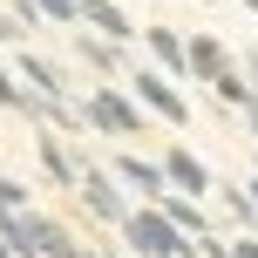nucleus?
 Listing matches in <instances>:
<instances>
[{
  "instance_id": "nucleus-1",
  "label": "nucleus",
  "mask_w": 258,
  "mask_h": 258,
  "mask_svg": "<svg viewBox=\"0 0 258 258\" xmlns=\"http://www.w3.org/2000/svg\"><path fill=\"white\" fill-rule=\"evenodd\" d=\"M116 231H122V251H129V258H197V238L177 231V224L163 218V204H156V197H150L143 211L129 204V218L116 224Z\"/></svg>"
},
{
  "instance_id": "nucleus-2",
  "label": "nucleus",
  "mask_w": 258,
  "mask_h": 258,
  "mask_svg": "<svg viewBox=\"0 0 258 258\" xmlns=\"http://www.w3.org/2000/svg\"><path fill=\"white\" fill-rule=\"evenodd\" d=\"M129 95L143 102V116H163L170 129L190 122V102H183V89L163 75V68H136V75H129Z\"/></svg>"
},
{
  "instance_id": "nucleus-3",
  "label": "nucleus",
  "mask_w": 258,
  "mask_h": 258,
  "mask_svg": "<svg viewBox=\"0 0 258 258\" xmlns=\"http://www.w3.org/2000/svg\"><path fill=\"white\" fill-rule=\"evenodd\" d=\"M82 122H89V129H102V136H136V129H143V102L102 82V89L82 102Z\"/></svg>"
},
{
  "instance_id": "nucleus-4",
  "label": "nucleus",
  "mask_w": 258,
  "mask_h": 258,
  "mask_svg": "<svg viewBox=\"0 0 258 258\" xmlns=\"http://www.w3.org/2000/svg\"><path fill=\"white\" fill-rule=\"evenodd\" d=\"M75 190H82V204H89L102 224H122L129 218V197H122V177H116V170H82Z\"/></svg>"
},
{
  "instance_id": "nucleus-5",
  "label": "nucleus",
  "mask_w": 258,
  "mask_h": 258,
  "mask_svg": "<svg viewBox=\"0 0 258 258\" xmlns=\"http://www.w3.org/2000/svg\"><path fill=\"white\" fill-rule=\"evenodd\" d=\"M163 177H170V190H190V197H211V190H218V183H211V170H204V156L183 150V143L163 156Z\"/></svg>"
},
{
  "instance_id": "nucleus-6",
  "label": "nucleus",
  "mask_w": 258,
  "mask_h": 258,
  "mask_svg": "<svg viewBox=\"0 0 258 258\" xmlns=\"http://www.w3.org/2000/svg\"><path fill=\"white\" fill-rule=\"evenodd\" d=\"M183 61H190V75H197V82H218L224 68L238 61V54L224 48L218 34H183Z\"/></svg>"
},
{
  "instance_id": "nucleus-7",
  "label": "nucleus",
  "mask_w": 258,
  "mask_h": 258,
  "mask_svg": "<svg viewBox=\"0 0 258 258\" xmlns=\"http://www.w3.org/2000/svg\"><path fill=\"white\" fill-rule=\"evenodd\" d=\"M116 177L129 183V190H143V197H163V190H170L163 163H150V156H116Z\"/></svg>"
},
{
  "instance_id": "nucleus-8",
  "label": "nucleus",
  "mask_w": 258,
  "mask_h": 258,
  "mask_svg": "<svg viewBox=\"0 0 258 258\" xmlns=\"http://www.w3.org/2000/svg\"><path fill=\"white\" fill-rule=\"evenodd\" d=\"M156 204H163V218L177 224V231H190V238H204V231H211V218H204V204H197L190 190H163V197H156Z\"/></svg>"
},
{
  "instance_id": "nucleus-9",
  "label": "nucleus",
  "mask_w": 258,
  "mask_h": 258,
  "mask_svg": "<svg viewBox=\"0 0 258 258\" xmlns=\"http://www.w3.org/2000/svg\"><path fill=\"white\" fill-rule=\"evenodd\" d=\"M150 54H156V68H163V75H190V61H183V34L177 27H150Z\"/></svg>"
},
{
  "instance_id": "nucleus-10",
  "label": "nucleus",
  "mask_w": 258,
  "mask_h": 258,
  "mask_svg": "<svg viewBox=\"0 0 258 258\" xmlns=\"http://www.w3.org/2000/svg\"><path fill=\"white\" fill-rule=\"evenodd\" d=\"M82 21H89V27H102L109 41H129V34H136V21H129L116 0H89V7H82Z\"/></svg>"
},
{
  "instance_id": "nucleus-11",
  "label": "nucleus",
  "mask_w": 258,
  "mask_h": 258,
  "mask_svg": "<svg viewBox=\"0 0 258 258\" xmlns=\"http://www.w3.org/2000/svg\"><path fill=\"white\" fill-rule=\"evenodd\" d=\"M41 170H48L54 183H68V190H75V177H82V163H75V156H68L54 136H41Z\"/></svg>"
},
{
  "instance_id": "nucleus-12",
  "label": "nucleus",
  "mask_w": 258,
  "mask_h": 258,
  "mask_svg": "<svg viewBox=\"0 0 258 258\" xmlns=\"http://www.w3.org/2000/svg\"><path fill=\"white\" fill-rule=\"evenodd\" d=\"M21 75H27V89H34V95H48V102L61 95V68H54V61H41V54H21Z\"/></svg>"
},
{
  "instance_id": "nucleus-13",
  "label": "nucleus",
  "mask_w": 258,
  "mask_h": 258,
  "mask_svg": "<svg viewBox=\"0 0 258 258\" xmlns=\"http://www.w3.org/2000/svg\"><path fill=\"white\" fill-rule=\"evenodd\" d=\"M0 109H27V116H41L48 95H27V82H14L7 68H0Z\"/></svg>"
},
{
  "instance_id": "nucleus-14",
  "label": "nucleus",
  "mask_w": 258,
  "mask_h": 258,
  "mask_svg": "<svg viewBox=\"0 0 258 258\" xmlns=\"http://www.w3.org/2000/svg\"><path fill=\"white\" fill-rule=\"evenodd\" d=\"M82 61H89V68H102V75H116V68H122V41H82Z\"/></svg>"
},
{
  "instance_id": "nucleus-15",
  "label": "nucleus",
  "mask_w": 258,
  "mask_h": 258,
  "mask_svg": "<svg viewBox=\"0 0 258 258\" xmlns=\"http://www.w3.org/2000/svg\"><path fill=\"white\" fill-rule=\"evenodd\" d=\"M211 89H218V102H231V109H245V102H251V82H245V75H238V61H231V68H224V75H218V82H211Z\"/></svg>"
},
{
  "instance_id": "nucleus-16",
  "label": "nucleus",
  "mask_w": 258,
  "mask_h": 258,
  "mask_svg": "<svg viewBox=\"0 0 258 258\" xmlns=\"http://www.w3.org/2000/svg\"><path fill=\"white\" fill-rule=\"evenodd\" d=\"M224 218H231V224H258V204H251V190H238V183H224Z\"/></svg>"
},
{
  "instance_id": "nucleus-17",
  "label": "nucleus",
  "mask_w": 258,
  "mask_h": 258,
  "mask_svg": "<svg viewBox=\"0 0 258 258\" xmlns=\"http://www.w3.org/2000/svg\"><path fill=\"white\" fill-rule=\"evenodd\" d=\"M82 7H89V0H41V21H61V27H82Z\"/></svg>"
},
{
  "instance_id": "nucleus-18",
  "label": "nucleus",
  "mask_w": 258,
  "mask_h": 258,
  "mask_svg": "<svg viewBox=\"0 0 258 258\" xmlns=\"http://www.w3.org/2000/svg\"><path fill=\"white\" fill-rule=\"evenodd\" d=\"M0 211H27V183H14L7 170H0Z\"/></svg>"
},
{
  "instance_id": "nucleus-19",
  "label": "nucleus",
  "mask_w": 258,
  "mask_h": 258,
  "mask_svg": "<svg viewBox=\"0 0 258 258\" xmlns=\"http://www.w3.org/2000/svg\"><path fill=\"white\" fill-rule=\"evenodd\" d=\"M231 258H258V238H231Z\"/></svg>"
},
{
  "instance_id": "nucleus-20",
  "label": "nucleus",
  "mask_w": 258,
  "mask_h": 258,
  "mask_svg": "<svg viewBox=\"0 0 258 258\" xmlns=\"http://www.w3.org/2000/svg\"><path fill=\"white\" fill-rule=\"evenodd\" d=\"M238 61H245V68H251V75H245V82H251V89H258V48H245V54H238Z\"/></svg>"
},
{
  "instance_id": "nucleus-21",
  "label": "nucleus",
  "mask_w": 258,
  "mask_h": 258,
  "mask_svg": "<svg viewBox=\"0 0 258 258\" xmlns=\"http://www.w3.org/2000/svg\"><path fill=\"white\" fill-rule=\"evenodd\" d=\"M21 34V21H14V14H0V41H14Z\"/></svg>"
},
{
  "instance_id": "nucleus-22",
  "label": "nucleus",
  "mask_w": 258,
  "mask_h": 258,
  "mask_svg": "<svg viewBox=\"0 0 258 258\" xmlns=\"http://www.w3.org/2000/svg\"><path fill=\"white\" fill-rule=\"evenodd\" d=\"M245 122H251V136H258V89H251V102H245Z\"/></svg>"
},
{
  "instance_id": "nucleus-23",
  "label": "nucleus",
  "mask_w": 258,
  "mask_h": 258,
  "mask_svg": "<svg viewBox=\"0 0 258 258\" xmlns=\"http://www.w3.org/2000/svg\"><path fill=\"white\" fill-rule=\"evenodd\" d=\"M245 190H251V204H258V170H251V183H245Z\"/></svg>"
},
{
  "instance_id": "nucleus-24",
  "label": "nucleus",
  "mask_w": 258,
  "mask_h": 258,
  "mask_svg": "<svg viewBox=\"0 0 258 258\" xmlns=\"http://www.w3.org/2000/svg\"><path fill=\"white\" fill-rule=\"evenodd\" d=\"M0 258H14V245H7V238H0Z\"/></svg>"
},
{
  "instance_id": "nucleus-25",
  "label": "nucleus",
  "mask_w": 258,
  "mask_h": 258,
  "mask_svg": "<svg viewBox=\"0 0 258 258\" xmlns=\"http://www.w3.org/2000/svg\"><path fill=\"white\" fill-rule=\"evenodd\" d=\"M238 7H251V14H258V0H238Z\"/></svg>"
},
{
  "instance_id": "nucleus-26",
  "label": "nucleus",
  "mask_w": 258,
  "mask_h": 258,
  "mask_svg": "<svg viewBox=\"0 0 258 258\" xmlns=\"http://www.w3.org/2000/svg\"><path fill=\"white\" fill-rule=\"evenodd\" d=\"M75 258H102V251H75Z\"/></svg>"
},
{
  "instance_id": "nucleus-27",
  "label": "nucleus",
  "mask_w": 258,
  "mask_h": 258,
  "mask_svg": "<svg viewBox=\"0 0 258 258\" xmlns=\"http://www.w3.org/2000/svg\"><path fill=\"white\" fill-rule=\"evenodd\" d=\"M204 7H211V0H204Z\"/></svg>"
}]
</instances>
